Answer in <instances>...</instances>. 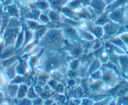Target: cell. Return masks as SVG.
I'll use <instances>...</instances> for the list:
<instances>
[{
  "mask_svg": "<svg viewBox=\"0 0 128 105\" xmlns=\"http://www.w3.org/2000/svg\"><path fill=\"white\" fill-rule=\"evenodd\" d=\"M73 58L64 50H52L44 49L35 65L33 72L50 74L54 71H62L67 74L68 63Z\"/></svg>",
  "mask_w": 128,
  "mask_h": 105,
  "instance_id": "cell-1",
  "label": "cell"
},
{
  "mask_svg": "<svg viewBox=\"0 0 128 105\" xmlns=\"http://www.w3.org/2000/svg\"><path fill=\"white\" fill-rule=\"evenodd\" d=\"M38 40V45L43 49L52 50H62L66 42L62 28H47Z\"/></svg>",
  "mask_w": 128,
  "mask_h": 105,
  "instance_id": "cell-2",
  "label": "cell"
},
{
  "mask_svg": "<svg viewBox=\"0 0 128 105\" xmlns=\"http://www.w3.org/2000/svg\"><path fill=\"white\" fill-rule=\"evenodd\" d=\"M100 71L102 75V81L108 91L114 88L124 79V77L120 76L115 71L104 65L100 67Z\"/></svg>",
  "mask_w": 128,
  "mask_h": 105,
  "instance_id": "cell-3",
  "label": "cell"
},
{
  "mask_svg": "<svg viewBox=\"0 0 128 105\" xmlns=\"http://www.w3.org/2000/svg\"><path fill=\"white\" fill-rule=\"evenodd\" d=\"M102 27L103 31H104V37L102 38L103 40H106L109 38L116 36L120 32L127 29L126 26L120 25L111 21H109L108 23L104 24Z\"/></svg>",
  "mask_w": 128,
  "mask_h": 105,
  "instance_id": "cell-4",
  "label": "cell"
},
{
  "mask_svg": "<svg viewBox=\"0 0 128 105\" xmlns=\"http://www.w3.org/2000/svg\"><path fill=\"white\" fill-rule=\"evenodd\" d=\"M110 60L116 64L119 67L123 77L128 76V52L122 55L110 54Z\"/></svg>",
  "mask_w": 128,
  "mask_h": 105,
  "instance_id": "cell-5",
  "label": "cell"
},
{
  "mask_svg": "<svg viewBox=\"0 0 128 105\" xmlns=\"http://www.w3.org/2000/svg\"><path fill=\"white\" fill-rule=\"evenodd\" d=\"M88 91H89V96H94V95L100 94L108 93V90L104 85V82L102 80L98 81H93L89 79L88 77Z\"/></svg>",
  "mask_w": 128,
  "mask_h": 105,
  "instance_id": "cell-6",
  "label": "cell"
},
{
  "mask_svg": "<svg viewBox=\"0 0 128 105\" xmlns=\"http://www.w3.org/2000/svg\"><path fill=\"white\" fill-rule=\"evenodd\" d=\"M63 50L68 54L72 58L79 57L82 54V47L80 41L70 42L66 41Z\"/></svg>",
  "mask_w": 128,
  "mask_h": 105,
  "instance_id": "cell-7",
  "label": "cell"
},
{
  "mask_svg": "<svg viewBox=\"0 0 128 105\" xmlns=\"http://www.w3.org/2000/svg\"><path fill=\"white\" fill-rule=\"evenodd\" d=\"M62 34L67 42H74L81 41L78 35V29L76 26L66 25L62 28Z\"/></svg>",
  "mask_w": 128,
  "mask_h": 105,
  "instance_id": "cell-8",
  "label": "cell"
},
{
  "mask_svg": "<svg viewBox=\"0 0 128 105\" xmlns=\"http://www.w3.org/2000/svg\"><path fill=\"white\" fill-rule=\"evenodd\" d=\"M128 6L117 8L112 12L108 13V17L109 20L120 25L126 26L124 13Z\"/></svg>",
  "mask_w": 128,
  "mask_h": 105,
  "instance_id": "cell-9",
  "label": "cell"
},
{
  "mask_svg": "<svg viewBox=\"0 0 128 105\" xmlns=\"http://www.w3.org/2000/svg\"><path fill=\"white\" fill-rule=\"evenodd\" d=\"M3 11L6 13L10 17H16L22 20V10L20 7H18L14 3L8 5L3 7Z\"/></svg>",
  "mask_w": 128,
  "mask_h": 105,
  "instance_id": "cell-10",
  "label": "cell"
},
{
  "mask_svg": "<svg viewBox=\"0 0 128 105\" xmlns=\"http://www.w3.org/2000/svg\"><path fill=\"white\" fill-rule=\"evenodd\" d=\"M19 62L20 59L17 60L15 62L13 63V64L3 69L4 76H5L6 79L8 80V82H10L18 74V72H17V66H18Z\"/></svg>",
  "mask_w": 128,
  "mask_h": 105,
  "instance_id": "cell-11",
  "label": "cell"
},
{
  "mask_svg": "<svg viewBox=\"0 0 128 105\" xmlns=\"http://www.w3.org/2000/svg\"><path fill=\"white\" fill-rule=\"evenodd\" d=\"M88 5L94 11L96 14L99 16L104 12L107 5L104 0H90Z\"/></svg>",
  "mask_w": 128,
  "mask_h": 105,
  "instance_id": "cell-12",
  "label": "cell"
},
{
  "mask_svg": "<svg viewBox=\"0 0 128 105\" xmlns=\"http://www.w3.org/2000/svg\"><path fill=\"white\" fill-rule=\"evenodd\" d=\"M89 31H90L97 39H102L104 37V31H103L102 26L96 24L93 21H89V25L87 28Z\"/></svg>",
  "mask_w": 128,
  "mask_h": 105,
  "instance_id": "cell-13",
  "label": "cell"
},
{
  "mask_svg": "<svg viewBox=\"0 0 128 105\" xmlns=\"http://www.w3.org/2000/svg\"><path fill=\"white\" fill-rule=\"evenodd\" d=\"M20 52L14 48V45H11L6 46L0 54V60H4L10 57L19 54Z\"/></svg>",
  "mask_w": 128,
  "mask_h": 105,
  "instance_id": "cell-14",
  "label": "cell"
},
{
  "mask_svg": "<svg viewBox=\"0 0 128 105\" xmlns=\"http://www.w3.org/2000/svg\"><path fill=\"white\" fill-rule=\"evenodd\" d=\"M128 0H113L112 2H110L106 7L104 12L106 13H109L112 12L117 8H120V7L128 6Z\"/></svg>",
  "mask_w": 128,
  "mask_h": 105,
  "instance_id": "cell-15",
  "label": "cell"
},
{
  "mask_svg": "<svg viewBox=\"0 0 128 105\" xmlns=\"http://www.w3.org/2000/svg\"><path fill=\"white\" fill-rule=\"evenodd\" d=\"M20 84L9 82L5 91L6 96H7L10 99H16Z\"/></svg>",
  "mask_w": 128,
  "mask_h": 105,
  "instance_id": "cell-16",
  "label": "cell"
},
{
  "mask_svg": "<svg viewBox=\"0 0 128 105\" xmlns=\"http://www.w3.org/2000/svg\"><path fill=\"white\" fill-rule=\"evenodd\" d=\"M77 29H78V35H79V37L81 40L87 42H93L97 39L94 35L88 30L80 29L78 28H77Z\"/></svg>",
  "mask_w": 128,
  "mask_h": 105,
  "instance_id": "cell-17",
  "label": "cell"
},
{
  "mask_svg": "<svg viewBox=\"0 0 128 105\" xmlns=\"http://www.w3.org/2000/svg\"><path fill=\"white\" fill-rule=\"evenodd\" d=\"M24 42V25H22V27L20 28L19 32L18 33L17 37L16 39L15 42L14 44V47L17 50L20 51L22 48L23 47V44Z\"/></svg>",
  "mask_w": 128,
  "mask_h": 105,
  "instance_id": "cell-18",
  "label": "cell"
},
{
  "mask_svg": "<svg viewBox=\"0 0 128 105\" xmlns=\"http://www.w3.org/2000/svg\"><path fill=\"white\" fill-rule=\"evenodd\" d=\"M34 5L40 12L44 13H46L52 8L49 0H36L34 2Z\"/></svg>",
  "mask_w": 128,
  "mask_h": 105,
  "instance_id": "cell-19",
  "label": "cell"
},
{
  "mask_svg": "<svg viewBox=\"0 0 128 105\" xmlns=\"http://www.w3.org/2000/svg\"><path fill=\"white\" fill-rule=\"evenodd\" d=\"M23 24L27 28H28L30 30L33 32H35L39 27L42 25L40 23L36 20H32V19H23Z\"/></svg>",
  "mask_w": 128,
  "mask_h": 105,
  "instance_id": "cell-20",
  "label": "cell"
},
{
  "mask_svg": "<svg viewBox=\"0 0 128 105\" xmlns=\"http://www.w3.org/2000/svg\"><path fill=\"white\" fill-rule=\"evenodd\" d=\"M102 67V64L99 61V59L96 57L93 56V58L90 62L89 67H88V73L91 74L94 72L98 71Z\"/></svg>",
  "mask_w": 128,
  "mask_h": 105,
  "instance_id": "cell-21",
  "label": "cell"
},
{
  "mask_svg": "<svg viewBox=\"0 0 128 105\" xmlns=\"http://www.w3.org/2000/svg\"><path fill=\"white\" fill-rule=\"evenodd\" d=\"M20 59L19 54L18 55H16L12 57H10L8 59H4V60H0V67L2 68V69H4V68L10 66L12 64H13V63L15 62L17 60Z\"/></svg>",
  "mask_w": 128,
  "mask_h": 105,
  "instance_id": "cell-22",
  "label": "cell"
},
{
  "mask_svg": "<svg viewBox=\"0 0 128 105\" xmlns=\"http://www.w3.org/2000/svg\"><path fill=\"white\" fill-rule=\"evenodd\" d=\"M46 14L48 16L49 18H50V22H62L61 19V16L59 12H56V11L54 10V9L51 8L47 12Z\"/></svg>",
  "mask_w": 128,
  "mask_h": 105,
  "instance_id": "cell-23",
  "label": "cell"
},
{
  "mask_svg": "<svg viewBox=\"0 0 128 105\" xmlns=\"http://www.w3.org/2000/svg\"><path fill=\"white\" fill-rule=\"evenodd\" d=\"M29 85L26 84L25 83H22L20 84L19 89H18V95H17L16 98H23L26 96L27 92H28V88H29Z\"/></svg>",
  "mask_w": 128,
  "mask_h": 105,
  "instance_id": "cell-24",
  "label": "cell"
},
{
  "mask_svg": "<svg viewBox=\"0 0 128 105\" xmlns=\"http://www.w3.org/2000/svg\"><path fill=\"white\" fill-rule=\"evenodd\" d=\"M109 21L110 20H109V18L108 17V13H106V12H103V13H102L101 14L98 16V18L94 21V22L96 24L103 26L104 24L108 23Z\"/></svg>",
  "mask_w": 128,
  "mask_h": 105,
  "instance_id": "cell-25",
  "label": "cell"
},
{
  "mask_svg": "<svg viewBox=\"0 0 128 105\" xmlns=\"http://www.w3.org/2000/svg\"><path fill=\"white\" fill-rule=\"evenodd\" d=\"M8 83L9 82H8V80L6 79L5 76H4L3 69L0 67V90L5 92Z\"/></svg>",
  "mask_w": 128,
  "mask_h": 105,
  "instance_id": "cell-26",
  "label": "cell"
},
{
  "mask_svg": "<svg viewBox=\"0 0 128 105\" xmlns=\"http://www.w3.org/2000/svg\"><path fill=\"white\" fill-rule=\"evenodd\" d=\"M80 60L79 57H75L71 59L68 63V68L70 70H73V71H77L78 67L80 65Z\"/></svg>",
  "mask_w": 128,
  "mask_h": 105,
  "instance_id": "cell-27",
  "label": "cell"
},
{
  "mask_svg": "<svg viewBox=\"0 0 128 105\" xmlns=\"http://www.w3.org/2000/svg\"><path fill=\"white\" fill-rule=\"evenodd\" d=\"M127 29L126 30L123 31V32H120V33L118 34L116 36H118L120 40H122L125 46L126 47L127 50H128V28L126 27Z\"/></svg>",
  "mask_w": 128,
  "mask_h": 105,
  "instance_id": "cell-28",
  "label": "cell"
},
{
  "mask_svg": "<svg viewBox=\"0 0 128 105\" xmlns=\"http://www.w3.org/2000/svg\"><path fill=\"white\" fill-rule=\"evenodd\" d=\"M38 94L36 93V91H35L34 85V84L30 85L29 88H28V92H27L26 96V97H28V98L32 100V99H34L36 98V97H38Z\"/></svg>",
  "mask_w": 128,
  "mask_h": 105,
  "instance_id": "cell-29",
  "label": "cell"
},
{
  "mask_svg": "<svg viewBox=\"0 0 128 105\" xmlns=\"http://www.w3.org/2000/svg\"><path fill=\"white\" fill-rule=\"evenodd\" d=\"M104 40L102 39H96L93 42L92 47V52H94L96 51L98 49H100L104 45Z\"/></svg>",
  "mask_w": 128,
  "mask_h": 105,
  "instance_id": "cell-30",
  "label": "cell"
},
{
  "mask_svg": "<svg viewBox=\"0 0 128 105\" xmlns=\"http://www.w3.org/2000/svg\"><path fill=\"white\" fill-rule=\"evenodd\" d=\"M38 21L42 25H46V24H48L50 22V18H49L48 15L46 13H44V12L40 13L38 18Z\"/></svg>",
  "mask_w": 128,
  "mask_h": 105,
  "instance_id": "cell-31",
  "label": "cell"
},
{
  "mask_svg": "<svg viewBox=\"0 0 128 105\" xmlns=\"http://www.w3.org/2000/svg\"><path fill=\"white\" fill-rule=\"evenodd\" d=\"M116 104L128 105V94L116 97Z\"/></svg>",
  "mask_w": 128,
  "mask_h": 105,
  "instance_id": "cell-32",
  "label": "cell"
},
{
  "mask_svg": "<svg viewBox=\"0 0 128 105\" xmlns=\"http://www.w3.org/2000/svg\"><path fill=\"white\" fill-rule=\"evenodd\" d=\"M14 3L20 8H24L33 4L32 0H14Z\"/></svg>",
  "mask_w": 128,
  "mask_h": 105,
  "instance_id": "cell-33",
  "label": "cell"
},
{
  "mask_svg": "<svg viewBox=\"0 0 128 105\" xmlns=\"http://www.w3.org/2000/svg\"><path fill=\"white\" fill-rule=\"evenodd\" d=\"M89 79L93 81H98V80H102V72L100 71V69L98 71L94 72L90 74L88 76Z\"/></svg>",
  "mask_w": 128,
  "mask_h": 105,
  "instance_id": "cell-34",
  "label": "cell"
},
{
  "mask_svg": "<svg viewBox=\"0 0 128 105\" xmlns=\"http://www.w3.org/2000/svg\"><path fill=\"white\" fill-rule=\"evenodd\" d=\"M89 21L90 20L81 19L78 22V24L77 27L80 29H87L88 27V25H89Z\"/></svg>",
  "mask_w": 128,
  "mask_h": 105,
  "instance_id": "cell-35",
  "label": "cell"
},
{
  "mask_svg": "<svg viewBox=\"0 0 128 105\" xmlns=\"http://www.w3.org/2000/svg\"><path fill=\"white\" fill-rule=\"evenodd\" d=\"M16 102L17 104H32V101L28 97L16 99Z\"/></svg>",
  "mask_w": 128,
  "mask_h": 105,
  "instance_id": "cell-36",
  "label": "cell"
},
{
  "mask_svg": "<svg viewBox=\"0 0 128 105\" xmlns=\"http://www.w3.org/2000/svg\"><path fill=\"white\" fill-rule=\"evenodd\" d=\"M32 104H44V99L38 96L36 98L32 99Z\"/></svg>",
  "mask_w": 128,
  "mask_h": 105,
  "instance_id": "cell-37",
  "label": "cell"
},
{
  "mask_svg": "<svg viewBox=\"0 0 128 105\" xmlns=\"http://www.w3.org/2000/svg\"><path fill=\"white\" fill-rule=\"evenodd\" d=\"M124 18H125L126 27H128V6L125 10V13H124Z\"/></svg>",
  "mask_w": 128,
  "mask_h": 105,
  "instance_id": "cell-38",
  "label": "cell"
},
{
  "mask_svg": "<svg viewBox=\"0 0 128 105\" xmlns=\"http://www.w3.org/2000/svg\"><path fill=\"white\" fill-rule=\"evenodd\" d=\"M4 47H5V44L4 43H0V54L3 51Z\"/></svg>",
  "mask_w": 128,
  "mask_h": 105,
  "instance_id": "cell-39",
  "label": "cell"
},
{
  "mask_svg": "<svg viewBox=\"0 0 128 105\" xmlns=\"http://www.w3.org/2000/svg\"><path fill=\"white\" fill-rule=\"evenodd\" d=\"M124 79H125L126 81L128 82V76H126V77H124Z\"/></svg>",
  "mask_w": 128,
  "mask_h": 105,
  "instance_id": "cell-40",
  "label": "cell"
},
{
  "mask_svg": "<svg viewBox=\"0 0 128 105\" xmlns=\"http://www.w3.org/2000/svg\"><path fill=\"white\" fill-rule=\"evenodd\" d=\"M66 1L67 2H70V1H72V0H66Z\"/></svg>",
  "mask_w": 128,
  "mask_h": 105,
  "instance_id": "cell-41",
  "label": "cell"
},
{
  "mask_svg": "<svg viewBox=\"0 0 128 105\" xmlns=\"http://www.w3.org/2000/svg\"><path fill=\"white\" fill-rule=\"evenodd\" d=\"M0 5H1V3H0Z\"/></svg>",
  "mask_w": 128,
  "mask_h": 105,
  "instance_id": "cell-42",
  "label": "cell"
}]
</instances>
